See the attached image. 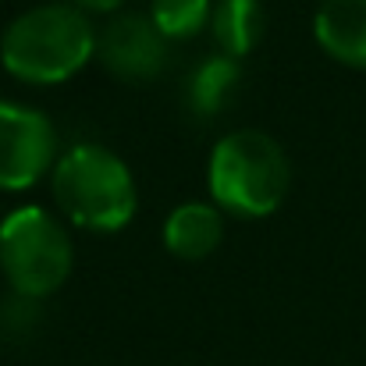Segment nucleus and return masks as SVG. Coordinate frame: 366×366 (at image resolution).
Returning <instances> with one entry per match:
<instances>
[{"label":"nucleus","mask_w":366,"mask_h":366,"mask_svg":"<svg viewBox=\"0 0 366 366\" xmlns=\"http://www.w3.org/2000/svg\"><path fill=\"white\" fill-rule=\"evenodd\" d=\"M97 57V29L75 4H36L0 36V64L14 82L61 86Z\"/></svg>","instance_id":"obj_1"},{"label":"nucleus","mask_w":366,"mask_h":366,"mask_svg":"<svg viewBox=\"0 0 366 366\" xmlns=\"http://www.w3.org/2000/svg\"><path fill=\"white\" fill-rule=\"evenodd\" d=\"M50 189L57 214L93 235L124 232L139 214V185L132 167L100 142L68 146L50 171Z\"/></svg>","instance_id":"obj_2"},{"label":"nucleus","mask_w":366,"mask_h":366,"mask_svg":"<svg viewBox=\"0 0 366 366\" xmlns=\"http://www.w3.org/2000/svg\"><path fill=\"white\" fill-rule=\"evenodd\" d=\"M207 185L214 207L242 221H259L285 203L292 189V164L274 135L235 128L217 139L207 164Z\"/></svg>","instance_id":"obj_3"},{"label":"nucleus","mask_w":366,"mask_h":366,"mask_svg":"<svg viewBox=\"0 0 366 366\" xmlns=\"http://www.w3.org/2000/svg\"><path fill=\"white\" fill-rule=\"evenodd\" d=\"M75 242L68 221L39 203L14 207L0 221V274L14 295L46 299L71 277Z\"/></svg>","instance_id":"obj_4"},{"label":"nucleus","mask_w":366,"mask_h":366,"mask_svg":"<svg viewBox=\"0 0 366 366\" xmlns=\"http://www.w3.org/2000/svg\"><path fill=\"white\" fill-rule=\"evenodd\" d=\"M57 157V128L39 107L0 100V192L32 189L54 171Z\"/></svg>","instance_id":"obj_5"},{"label":"nucleus","mask_w":366,"mask_h":366,"mask_svg":"<svg viewBox=\"0 0 366 366\" xmlns=\"http://www.w3.org/2000/svg\"><path fill=\"white\" fill-rule=\"evenodd\" d=\"M171 39L153 25L149 14L118 11L97 32V61L122 82H153L164 75Z\"/></svg>","instance_id":"obj_6"},{"label":"nucleus","mask_w":366,"mask_h":366,"mask_svg":"<svg viewBox=\"0 0 366 366\" xmlns=\"http://www.w3.org/2000/svg\"><path fill=\"white\" fill-rule=\"evenodd\" d=\"M313 36L331 61L366 71V0H324L313 14Z\"/></svg>","instance_id":"obj_7"},{"label":"nucleus","mask_w":366,"mask_h":366,"mask_svg":"<svg viewBox=\"0 0 366 366\" xmlns=\"http://www.w3.org/2000/svg\"><path fill=\"white\" fill-rule=\"evenodd\" d=\"M164 249L178 259H207L210 252H217V245L224 242V210L203 199H189L182 207H174L164 221Z\"/></svg>","instance_id":"obj_8"},{"label":"nucleus","mask_w":366,"mask_h":366,"mask_svg":"<svg viewBox=\"0 0 366 366\" xmlns=\"http://www.w3.org/2000/svg\"><path fill=\"white\" fill-rule=\"evenodd\" d=\"M210 32H214L217 54L242 61L263 39V4L259 0H217L210 14Z\"/></svg>","instance_id":"obj_9"},{"label":"nucleus","mask_w":366,"mask_h":366,"mask_svg":"<svg viewBox=\"0 0 366 366\" xmlns=\"http://www.w3.org/2000/svg\"><path fill=\"white\" fill-rule=\"evenodd\" d=\"M239 79H242V68L228 54H210L207 61H199L192 68V75H189V86H185V97H189L192 114L217 118L228 107V100L235 97Z\"/></svg>","instance_id":"obj_10"},{"label":"nucleus","mask_w":366,"mask_h":366,"mask_svg":"<svg viewBox=\"0 0 366 366\" xmlns=\"http://www.w3.org/2000/svg\"><path fill=\"white\" fill-rule=\"evenodd\" d=\"M210 14H214V0H153L149 4L153 25L171 43H185L199 36L210 25Z\"/></svg>","instance_id":"obj_11"},{"label":"nucleus","mask_w":366,"mask_h":366,"mask_svg":"<svg viewBox=\"0 0 366 366\" xmlns=\"http://www.w3.org/2000/svg\"><path fill=\"white\" fill-rule=\"evenodd\" d=\"M39 324V299H25L14 295L7 299V306H0V327L4 331H32Z\"/></svg>","instance_id":"obj_12"},{"label":"nucleus","mask_w":366,"mask_h":366,"mask_svg":"<svg viewBox=\"0 0 366 366\" xmlns=\"http://www.w3.org/2000/svg\"><path fill=\"white\" fill-rule=\"evenodd\" d=\"M68 4H75L86 14H114L124 7V0H68Z\"/></svg>","instance_id":"obj_13"}]
</instances>
